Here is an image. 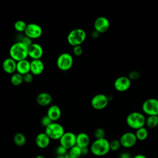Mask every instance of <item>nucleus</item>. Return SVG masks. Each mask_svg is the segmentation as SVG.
I'll return each mask as SVG.
<instances>
[{
	"label": "nucleus",
	"instance_id": "1",
	"mask_svg": "<svg viewBox=\"0 0 158 158\" xmlns=\"http://www.w3.org/2000/svg\"><path fill=\"white\" fill-rule=\"evenodd\" d=\"M9 56L16 62L27 59L28 56V48L21 42L14 43L9 49Z\"/></svg>",
	"mask_w": 158,
	"mask_h": 158
},
{
	"label": "nucleus",
	"instance_id": "2",
	"mask_svg": "<svg viewBox=\"0 0 158 158\" xmlns=\"http://www.w3.org/2000/svg\"><path fill=\"white\" fill-rule=\"evenodd\" d=\"M90 151L96 156H105L110 151L109 141L106 138L95 139L91 144Z\"/></svg>",
	"mask_w": 158,
	"mask_h": 158
},
{
	"label": "nucleus",
	"instance_id": "3",
	"mask_svg": "<svg viewBox=\"0 0 158 158\" xmlns=\"http://www.w3.org/2000/svg\"><path fill=\"white\" fill-rule=\"evenodd\" d=\"M126 123L129 127L136 130L144 127L146 123V118L141 112H133L127 115Z\"/></svg>",
	"mask_w": 158,
	"mask_h": 158
},
{
	"label": "nucleus",
	"instance_id": "4",
	"mask_svg": "<svg viewBox=\"0 0 158 158\" xmlns=\"http://www.w3.org/2000/svg\"><path fill=\"white\" fill-rule=\"evenodd\" d=\"M86 33L82 28H75L71 30L67 35L69 44L73 47L81 45L86 40Z\"/></svg>",
	"mask_w": 158,
	"mask_h": 158
},
{
	"label": "nucleus",
	"instance_id": "5",
	"mask_svg": "<svg viewBox=\"0 0 158 158\" xmlns=\"http://www.w3.org/2000/svg\"><path fill=\"white\" fill-rule=\"evenodd\" d=\"M44 132L51 139L59 140L65 133V131L62 125L54 122L48 127L45 128Z\"/></svg>",
	"mask_w": 158,
	"mask_h": 158
},
{
	"label": "nucleus",
	"instance_id": "6",
	"mask_svg": "<svg viewBox=\"0 0 158 158\" xmlns=\"http://www.w3.org/2000/svg\"><path fill=\"white\" fill-rule=\"evenodd\" d=\"M73 64L72 56L68 52L60 54L56 60V64L59 69L62 71H67L70 69Z\"/></svg>",
	"mask_w": 158,
	"mask_h": 158
},
{
	"label": "nucleus",
	"instance_id": "7",
	"mask_svg": "<svg viewBox=\"0 0 158 158\" xmlns=\"http://www.w3.org/2000/svg\"><path fill=\"white\" fill-rule=\"evenodd\" d=\"M142 110L148 116L158 115V101L156 98H149L142 104Z\"/></svg>",
	"mask_w": 158,
	"mask_h": 158
},
{
	"label": "nucleus",
	"instance_id": "8",
	"mask_svg": "<svg viewBox=\"0 0 158 158\" xmlns=\"http://www.w3.org/2000/svg\"><path fill=\"white\" fill-rule=\"evenodd\" d=\"M109 98L104 94H97L94 96L91 100V106L98 110L105 109L109 104Z\"/></svg>",
	"mask_w": 158,
	"mask_h": 158
},
{
	"label": "nucleus",
	"instance_id": "9",
	"mask_svg": "<svg viewBox=\"0 0 158 158\" xmlns=\"http://www.w3.org/2000/svg\"><path fill=\"white\" fill-rule=\"evenodd\" d=\"M25 36L33 39L40 38L43 34V29L40 25L35 23H30L27 24L26 29L24 31Z\"/></svg>",
	"mask_w": 158,
	"mask_h": 158
},
{
	"label": "nucleus",
	"instance_id": "10",
	"mask_svg": "<svg viewBox=\"0 0 158 158\" xmlns=\"http://www.w3.org/2000/svg\"><path fill=\"white\" fill-rule=\"evenodd\" d=\"M76 138L77 135L74 133L65 132L59 139V144L69 150L76 145Z\"/></svg>",
	"mask_w": 158,
	"mask_h": 158
},
{
	"label": "nucleus",
	"instance_id": "11",
	"mask_svg": "<svg viewBox=\"0 0 158 158\" xmlns=\"http://www.w3.org/2000/svg\"><path fill=\"white\" fill-rule=\"evenodd\" d=\"M119 141L121 146L125 148H130L135 145L137 138L135 134L133 132H126L120 136Z\"/></svg>",
	"mask_w": 158,
	"mask_h": 158
},
{
	"label": "nucleus",
	"instance_id": "12",
	"mask_svg": "<svg viewBox=\"0 0 158 158\" xmlns=\"http://www.w3.org/2000/svg\"><path fill=\"white\" fill-rule=\"evenodd\" d=\"M131 86V80L128 77L122 76L117 78L114 83V86L115 90L119 92L127 91Z\"/></svg>",
	"mask_w": 158,
	"mask_h": 158
},
{
	"label": "nucleus",
	"instance_id": "13",
	"mask_svg": "<svg viewBox=\"0 0 158 158\" xmlns=\"http://www.w3.org/2000/svg\"><path fill=\"white\" fill-rule=\"evenodd\" d=\"M110 27L109 20L105 17H99L96 19L94 22V30L99 33H103L106 32Z\"/></svg>",
	"mask_w": 158,
	"mask_h": 158
},
{
	"label": "nucleus",
	"instance_id": "14",
	"mask_svg": "<svg viewBox=\"0 0 158 158\" xmlns=\"http://www.w3.org/2000/svg\"><path fill=\"white\" fill-rule=\"evenodd\" d=\"M28 54L32 60L41 59L43 55V49L40 44L33 43L28 48Z\"/></svg>",
	"mask_w": 158,
	"mask_h": 158
},
{
	"label": "nucleus",
	"instance_id": "15",
	"mask_svg": "<svg viewBox=\"0 0 158 158\" xmlns=\"http://www.w3.org/2000/svg\"><path fill=\"white\" fill-rule=\"evenodd\" d=\"M51 139L45 133L41 132L38 133L35 138V144L38 148L40 149H45L48 148L50 144Z\"/></svg>",
	"mask_w": 158,
	"mask_h": 158
},
{
	"label": "nucleus",
	"instance_id": "16",
	"mask_svg": "<svg viewBox=\"0 0 158 158\" xmlns=\"http://www.w3.org/2000/svg\"><path fill=\"white\" fill-rule=\"evenodd\" d=\"M44 69V65L41 59L32 60L30 62V73L33 75H41Z\"/></svg>",
	"mask_w": 158,
	"mask_h": 158
},
{
	"label": "nucleus",
	"instance_id": "17",
	"mask_svg": "<svg viewBox=\"0 0 158 158\" xmlns=\"http://www.w3.org/2000/svg\"><path fill=\"white\" fill-rule=\"evenodd\" d=\"M3 70L9 74H13L16 71L17 62L11 57L6 58L2 64Z\"/></svg>",
	"mask_w": 158,
	"mask_h": 158
},
{
	"label": "nucleus",
	"instance_id": "18",
	"mask_svg": "<svg viewBox=\"0 0 158 158\" xmlns=\"http://www.w3.org/2000/svg\"><path fill=\"white\" fill-rule=\"evenodd\" d=\"M36 102L41 106H47L51 104L52 101V96L47 92H41L39 93L36 98Z\"/></svg>",
	"mask_w": 158,
	"mask_h": 158
},
{
	"label": "nucleus",
	"instance_id": "19",
	"mask_svg": "<svg viewBox=\"0 0 158 158\" xmlns=\"http://www.w3.org/2000/svg\"><path fill=\"white\" fill-rule=\"evenodd\" d=\"M61 109L57 105H51L47 110L46 115L54 122L58 120L61 117Z\"/></svg>",
	"mask_w": 158,
	"mask_h": 158
},
{
	"label": "nucleus",
	"instance_id": "20",
	"mask_svg": "<svg viewBox=\"0 0 158 158\" xmlns=\"http://www.w3.org/2000/svg\"><path fill=\"white\" fill-rule=\"evenodd\" d=\"M16 72L22 75L30 72V62L27 59L17 62Z\"/></svg>",
	"mask_w": 158,
	"mask_h": 158
},
{
	"label": "nucleus",
	"instance_id": "21",
	"mask_svg": "<svg viewBox=\"0 0 158 158\" xmlns=\"http://www.w3.org/2000/svg\"><path fill=\"white\" fill-rule=\"evenodd\" d=\"M90 143V139L88 134L84 132L79 133L77 135L76 145L80 148H86Z\"/></svg>",
	"mask_w": 158,
	"mask_h": 158
},
{
	"label": "nucleus",
	"instance_id": "22",
	"mask_svg": "<svg viewBox=\"0 0 158 158\" xmlns=\"http://www.w3.org/2000/svg\"><path fill=\"white\" fill-rule=\"evenodd\" d=\"M13 140L14 142L15 143V144L19 147H21L23 146L25 144L26 141H27V139L25 136L22 133H16L13 138Z\"/></svg>",
	"mask_w": 158,
	"mask_h": 158
},
{
	"label": "nucleus",
	"instance_id": "23",
	"mask_svg": "<svg viewBox=\"0 0 158 158\" xmlns=\"http://www.w3.org/2000/svg\"><path fill=\"white\" fill-rule=\"evenodd\" d=\"M23 82V75L16 72L12 75L10 77V83L14 86H19Z\"/></svg>",
	"mask_w": 158,
	"mask_h": 158
},
{
	"label": "nucleus",
	"instance_id": "24",
	"mask_svg": "<svg viewBox=\"0 0 158 158\" xmlns=\"http://www.w3.org/2000/svg\"><path fill=\"white\" fill-rule=\"evenodd\" d=\"M135 134L136 135L137 140L139 141H144L148 136V130L144 127L136 130V133Z\"/></svg>",
	"mask_w": 158,
	"mask_h": 158
},
{
	"label": "nucleus",
	"instance_id": "25",
	"mask_svg": "<svg viewBox=\"0 0 158 158\" xmlns=\"http://www.w3.org/2000/svg\"><path fill=\"white\" fill-rule=\"evenodd\" d=\"M145 125L149 128H156L158 125V115L148 116V117L146 118Z\"/></svg>",
	"mask_w": 158,
	"mask_h": 158
},
{
	"label": "nucleus",
	"instance_id": "26",
	"mask_svg": "<svg viewBox=\"0 0 158 158\" xmlns=\"http://www.w3.org/2000/svg\"><path fill=\"white\" fill-rule=\"evenodd\" d=\"M68 154L73 158H79L81 157V156H82L81 148L75 145L69 149Z\"/></svg>",
	"mask_w": 158,
	"mask_h": 158
},
{
	"label": "nucleus",
	"instance_id": "27",
	"mask_svg": "<svg viewBox=\"0 0 158 158\" xmlns=\"http://www.w3.org/2000/svg\"><path fill=\"white\" fill-rule=\"evenodd\" d=\"M27 25V24L23 20H17L14 23V29L17 31L20 32V33H21V32H23L24 33V31H25V30L26 29Z\"/></svg>",
	"mask_w": 158,
	"mask_h": 158
},
{
	"label": "nucleus",
	"instance_id": "28",
	"mask_svg": "<svg viewBox=\"0 0 158 158\" xmlns=\"http://www.w3.org/2000/svg\"><path fill=\"white\" fill-rule=\"evenodd\" d=\"M120 146L121 144L119 139H113L109 142L110 151H117L120 149Z\"/></svg>",
	"mask_w": 158,
	"mask_h": 158
},
{
	"label": "nucleus",
	"instance_id": "29",
	"mask_svg": "<svg viewBox=\"0 0 158 158\" xmlns=\"http://www.w3.org/2000/svg\"><path fill=\"white\" fill-rule=\"evenodd\" d=\"M94 137L96 138V139L105 138V136H106L105 130L102 128H98L95 130L94 132Z\"/></svg>",
	"mask_w": 158,
	"mask_h": 158
},
{
	"label": "nucleus",
	"instance_id": "30",
	"mask_svg": "<svg viewBox=\"0 0 158 158\" xmlns=\"http://www.w3.org/2000/svg\"><path fill=\"white\" fill-rule=\"evenodd\" d=\"M67 153L68 149L60 144L55 149V154L56 156H65Z\"/></svg>",
	"mask_w": 158,
	"mask_h": 158
},
{
	"label": "nucleus",
	"instance_id": "31",
	"mask_svg": "<svg viewBox=\"0 0 158 158\" xmlns=\"http://www.w3.org/2000/svg\"><path fill=\"white\" fill-rule=\"evenodd\" d=\"M41 125H43L44 127L46 128L47 127H48L51 123H52L53 122L49 118V117L46 115L44 116H43L41 119Z\"/></svg>",
	"mask_w": 158,
	"mask_h": 158
},
{
	"label": "nucleus",
	"instance_id": "32",
	"mask_svg": "<svg viewBox=\"0 0 158 158\" xmlns=\"http://www.w3.org/2000/svg\"><path fill=\"white\" fill-rule=\"evenodd\" d=\"M19 42H21L22 44H23L25 46H26L27 48H28L30 45L32 44L33 42H32V40L30 38H28V36H25L24 35L22 37V38L20 39V40L19 41Z\"/></svg>",
	"mask_w": 158,
	"mask_h": 158
},
{
	"label": "nucleus",
	"instance_id": "33",
	"mask_svg": "<svg viewBox=\"0 0 158 158\" xmlns=\"http://www.w3.org/2000/svg\"><path fill=\"white\" fill-rule=\"evenodd\" d=\"M129 79L131 81V80H136L138 79L140 77V74L137 71H131L129 74H128V77Z\"/></svg>",
	"mask_w": 158,
	"mask_h": 158
},
{
	"label": "nucleus",
	"instance_id": "34",
	"mask_svg": "<svg viewBox=\"0 0 158 158\" xmlns=\"http://www.w3.org/2000/svg\"><path fill=\"white\" fill-rule=\"evenodd\" d=\"M73 53L76 56H80L83 53V48L81 45L74 46L73 48Z\"/></svg>",
	"mask_w": 158,
	"mask_h": 158
},
{
	"label": "nucleus",
	"instance_id": "35",
	"mask_svg": "<svg viewBox=\"0 0 158 158\" xmlns=\"http://www.w3.org/2000/svg\"><path fill=\"white\" fill-rule=\"evenodd\" d=\"M23 81L27 83H30L32 82L33 79V75L30 72L23 75Z\"/></svg>",
	"mask_w": 158,
	"mask_h": 158
},
{
	"label": "nucleus",
	"instance_id": "36",
	"mask_svg": "<svg viewBox=\"0 0 158 158\" xmlns=\"http://www.w3.org/2000/svg\"><path fill=\"white\" fill-rule=\"evenodd\" d=\"M118 158H131V157L129 153L124 152H122L120 154Z\"/></svg>",
	"mask_w": 158,
	"mask_h": 158
},
{
	"label": "nucleus",
	"instance_id": "37",
	"mask_svg": "<svg viewBox=\"0 0 158 158\" xmlns=\"http://www.w3.org/2000/svg\"><path fill=\"white\" fill-rule=\"evenodd\" d=\"M99 34L100 33H99L98 31H96V30H94L92 32V33H91V36H92L93 38L96 39V38H98L99 36Z\"/></svg>",
	"mask_w": 158,
	"mask_h": 158
},
{
	"label": "nucleus",
	"instance_id": "38",
	"mask_svg": "<svg viewBox=\"0 0 158 158\" xmlns=\"http://www.w3.org/2000/svg\"><path fill=\"white\" fill-rule=\"evenodd\" d=\"M81 154L82 155H86L89 152V149L88 148V147L81 148Z\"/></svg>",
	"mask_w": 158,
	"mask_h": 158
},
{
	"label": "nucleus",
	"instance_id": "39",
	"mask_svg": "<svg viewBox=\"0 0 158 158\" xmlns=\"http://www.w3.org/2000/svg\"><path fill=\"white\" fill-rule=\"evenodd\" d=\"M133 158H148V157L143 154H137V155H135Z\"/></svg>",
	"mask_w": 158,
	"mask_h": 158
},
{
	"label": "nucleus",
	"instance_id": "40",
	"mask_svg": "<svg viewBox=\"0 0 158 158\" xmlns=\"http://www.w3.org/2000/svg\"><path fill=\"white\" fill-rule=\"evenodd\" d=\"M35 158H46V157L43 155H38L35 157Z\"/></svg>",
	"mask_w": 158,
	"mask_h": 158
},
{
	"label": "nucleus",
	"instance_id": "41",
	"mask_svg": "<svg viewBox=\"0 0 158 158\" xmlns=\"http://www.w3.org/2000/svg\"><path fill=\"white\" fill-rule=\"evenodd\" d=\"M56 158H65V156H56Z\"/></svg>",
	"mask_w": 158,
	"mask_h": 158
},
{
	"label": "nucleus",
	"instance_id": "42",
	"mask_svg": "<svg viewBox=\"0 0 158 158\" xmlns=\"http://www.w3.org/2000/svg\"><path fill=\"white\" fill-rule=\"evenodd\" d=\"M65 156V158H73V157H72L70 156L68 154V153H67Z\"/></svg>",
	"mask_w": 158,
	"mask_h": 158
},
{
	"label": "nucleus",
	"instance_id": "43",
	"mask_svg": "<svg viewBox=\"0 0 158 158\" xmlns=\"http://www.w3.org/2000/svg\"><path fill=\"white\" fill-rule=\"evenodd\" d=\"M157 101H158V98H157Z\"/></svg>",
	"mask_w": 158,
	"mask_h": 158
}]
</instances>
